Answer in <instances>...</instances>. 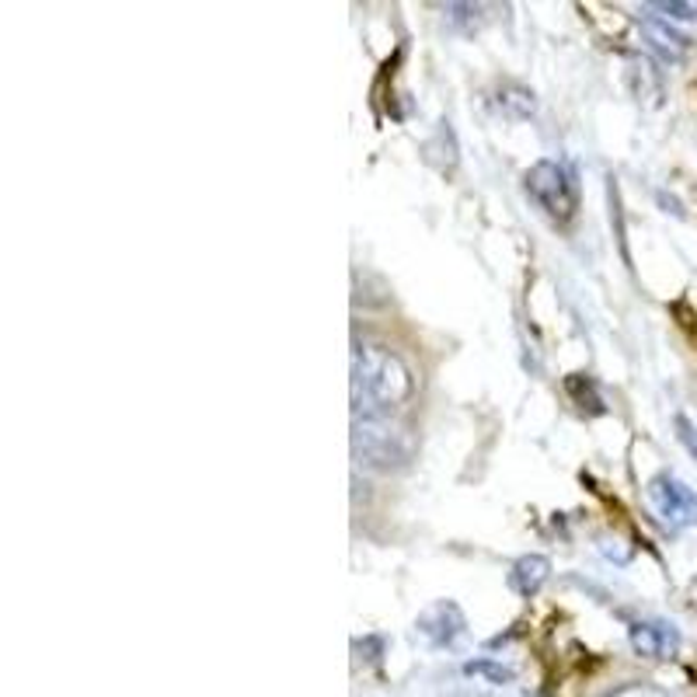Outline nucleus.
<instances>
[{
	"label": "nucleus",
	"instance_id": "f257e3e1",
	"mask_svg": "<svg viewBox=\"0 0 697 697\" xmlns=\"http://www.w3.org/2000/svg\"><path fill=\"white\" fill-rule=\"evenodd\" d=\"M348 388H353V419H391L394 411L408 405L415 391V377L408 363L394 348L356 339L353 359H348Z\"/></svg>",
	"mask_w": 697,
	"mask_h": 697
},
{
	"label": "nucleus",
	"instance_id": "f03ea898",
	"mask_svg": "<svg viewBox=\"0 0 697 697\" xmlns=\"http://www.w3.org/2000/svg\"><path fill=\"white\" fill-rule=\"evenodd\" d=\"M523 192L530 195V203H534L544 217H552L558 224H569L579 210V192H575L569 168L552 157L530 164L523 175Z\"/></svg>",
	"mask_w": 697,
	"mask_h": 697
},
{
	"label": "nucleus",
	"instance_id": "7ed1b4c3",
	"mask_svg": "<svg viewBox=\"0 0 697 697\" xmlns=\"http://www.w3.org/2000/svg\"><path fill=\"white\" fill-rule=\"evenodd\" d=\"M408 443L391 419H353V457L363 471L391 474L408 464Z\"/></svg>",
	"mask_w": 697,
	"mask_h": 697
},
{
	"label": "nucleus",
	"instance_id": "20e7f679",
	"mask_svg": "<svg viewBox=\"0 0 697 697\" xmlns=\"http://www.w3.org/2000/svg\"><path fill=\"white\" fill-rule=\"evenodd\" d=\"M649 503L667 527H676V530L697 527V495L680 478H673L667 471L656 474L649 481Z\"/></svg>",
	"mask_w": 697,
	"mask_h": 697
},
{
	"label": "nucleus",
	"instance_id": "39448f33",
	"mask_svg": "<svg viewBox=\"0 0 697 697\" xmlns=\"http://www.w3.org/2000/svg\"><path fill=\"white\" fill-rule=\"evenodd\" d=\"M415 628H419V635L429 642V645H454L460 635H464V628H468V621H464V610L454 604V600H436L433 607H426L419 613V621H415Z\"/></svg>",
	"mask_w": 697,
	"mask_h": 697
},
{
	"label": "nucleus",
	"instance_id": "423d86ee",
	"mask_svg": "<svg viewBox=\"0 0 697 697\" xmlns=\"http://www.w3.org/2000/svg\"><path fill=\"white\" fill-rule=\"evenodd\" d=\"M628 642L645 659H673L680 649V632L670 621H638L628 632Z\"/></svg>",
	"mask_w": 697,
	"mask_h": 697
},
{
	"label": "nucleus",
	"instance_id": "0eeeda50",
	"mask_svg": "<svg viewBox=\"0 0 697 697\" xmlns=\"http://www.w3.org/2000/svg\"><path fill=\"white\" fill-rule=\"evenodd\" d=\"M547 579H552V561H547L544 555H523V558H517L509 566L506 583H509V590L517 593V596L530 600V596H537L544 590Z\"/></svg>",
	"mask_w": 697,
	"mask_h": 697
},
{
	"label": "nucleus",
	"instance_id": "6e6552de",
	"mask_svg": "<svg viewBox=\"0 0 697 697\" xmlns=\"http://www.w3.org/2000/svg\"><path fill=\"white\" fill-rule=\"evenodd\" d=\"M642 31H645V39H649V46L656 49L662 60L676 63V60H684L690 53V39L684 36V31H676L670 22L656 18V14L642 18Z\"/></svg>",
	"mask_w": 697,
	"mask_h": 697
},
{
	"label": "nucleus",
	"instance_id": "1a4fd4ad",
	"mask_svg": "<svg viewBox=\"0 0 697 697\" xmlns=\"http://www.w3.org/2000/svg\"><path fill=\"white\" fill-rule=\"evenodd\" d=\"M499 109H503L506 115H512V119H527V115H534V91L509 85V88L499 94Z\"/></svg>",
	"mask_w": 697,
	"mask_h": 697
},
{
	"label": "nucleus",
	"instance_id": "9d476101",
	"mask_svg": "<svg viewBox=\"0 0 697 697\" xmlns=\"http://www.w3.org/2000/svg\"><path fill=\"white\" fill-rule=\"evenodd\" d=\"M464 673L478 676V680H489V684H495V687L512 684V680H517V673H512L509 667H503V662H492V659H474V662L464 667Z\"/></svg>",
	"mask_w": 697,
	"mask_h": 697
},
{
	"label": "nucleus",
	"instance_id": "9b49d317",
	"mask_svg": "<svg viewBox=\"0 0 697 697\" xmlns=\"http://www.w3.org/2000/svg\"><path fill=\"white\" fill-rule=\"evenodd\" d=\"M645 11L662 14V22H694L697 18V4H687V0H649Z\"/></svg>",
	"mask_w": 697,
	"mask_h": 697
},
{
	"label": "nucleus",
	"instance_id": "f8f14e48",
	"mask_svg": "<svg viewBox=\"0 0 697 697\" xmlns=\"http://www.w3.org/2000/svg\"><path fill=\"white\" fill-rule=\"evenodd\" d=\"M673 429H676V440H680V446H684V451L690 454V460L697 464V426L687 419L684 411H676V415H673Z\"/></svg>",
	"mask_w": 697,
	"mask_h": 697
}]
</instances>
